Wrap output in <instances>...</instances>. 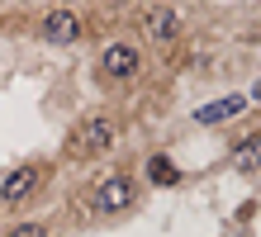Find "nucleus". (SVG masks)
Segmentation results:
<instances>
[{"instance_id": "nucleus-1", "label": "nucleus", "mask_w": 261, "mask_h": 237, "mask_svg": "<svg viewBox=\"0 0 261 237\" xmlns=\"http://www.w3.org/2000/svg\"><path fill=\"white\" fill-rule=\"evenodd\" d=\"M114 147V119H105V114H95V119H81L71 128V138H67V156L71 162H90V156H105Z\"/></svg>"}, {"instance_id": "nucleus-9", "label": "nucleus", "mask_w": 261, "mask_h": 237, "mask_svg": "<svg viewBox=\"0 0 261 237\" xmlns=\"http://www.w3.org/2000/svg\"><path fill=\"white\" fill-rule=\"evenodd\" d=\"M238 166H256L261 162V138H252V142H238Z\"/></svg>"}, {"instance_id": "nucleus-11", "label": "nucleus", "mask_w": 261, "mask_h": 237, "mask_svg": "<svg viewBox=\"0 0 261 237\" xmlns=\"http://www.w3.org/2000/svg\"><path fill=\"white\" fill-rule=\"evenodd\" d=\"M252 100H256V104H261V81H252Z\"/></svg>"}, {"instance_id": "nucleus-7", "label": "nucleus", "mask_w": 261, "mask_h": 237, "mask_svg": "<svg viewBox=\"0 0 261 237\" xmlns=\"http://www.w3.org/2000/svg\"><path fill=\"white\" fill-rule=\"evenodd\" d=\"M242 109H247V100H242V95H223V100H214V104H199L195 119H199V123H223V119L242 114Z\"/></svg>"}, {"instance_id": "nucleus-2", "label": "nucleus", "mask_w": 261, "mask_h": 237, "mask_svg": "<svg viewBox=\"0 0 261 237\" xmlns=\"http://www.w3.org/2000/svg\"><path fill=\"white\" fill-rule=\"evenodd\" d=\"M133 199H138V185H133V176H124V171L105 176L95 190H90V204H95V214H105V218L128 214V209H133Z\"/></svg>"}, {"instance_id": "nucleus-4", "label": "nucleus", "mask_w": 261, "mask_h": 237, "mask_svg": "<svg viewBox=\"0 0 261 237\" xmlns=\"http://www.w3.org/2000/svg\"><path fill=\"white\" fill-rule=\"evenodd\" d=\"M38 38L43 43H53V47H62V43H76L81 38V14L76 10H53V14H43V24H38Z\"/></svg>"}, {"instance_id": "nucleus-6", "label": "nucleus", "mask_w": 261, "mask_h": 237, "mask_svg": "<svg viewBox=\"0 0 261 237\" xmlns=\"http://www.w3.org/2000/svg\"><path fill=\"white\" fill-rule=\"evenodd\" d=\"M143 34H147V43H176L180 38V14L166 10V5H152L143 14Z\"/></svg>"}, {"instance_id": "nucleus-5", "label": "nucleus", "mask_w": 261, "mask_h": 237, "mask_svg": "<svg viewBox=\"0 0 261 237\" xmlns=\"http://www.w3.org/2000/svg\"><path fill=\"white\" fill-rule=\"evenodd\" d=\"M38 185H43V171L38 166H19V171H10V176L0 180V199L5 204H24V199H34Z\"/></svg>"}, {"instance_id": "nucleus-8", "label": "nucleus", "mask_w": 261, "mask_h": 237, "mask_svg": "<svg viewBox=\"0 0 261 237\" xmlns=\"http://www.w3.org/2000/svg\"><path fill=\"white\" fill-rule=\"evenodd\" d=\"M147 180L152 185H176V166L166 162V156H152L147 162Z\"/></svg>"}, {"instance_id": "nucleus-3", "label": "nucleus", "mask_w": 261, "mask_h": 237, "mask_svg": "<svg viewBox=\"0 0 261 237\" xmlns=\"http://www.w3.org/2000/svg\"><path fill=\"white\" fill-rule=\"evenodd\" d=\"M138 71H143V52H138V43H110L100 52V76H105V81H133Z\"/></svg>"}, {"instance_id": "nucleus-10", "label": "nucleus", "mask_w": 261, "mask_h": 237, "mask_svg": "<svg viewBox=\"0 0 261 237\" xmlns=\"http://www.w3.org/2000/svg\"><path fill=\"white\" fill-rule=\"evenodd\" d=\"M10 237H48V228L43 223H19V228H10Z\"/></svg>"}]
</instances>
